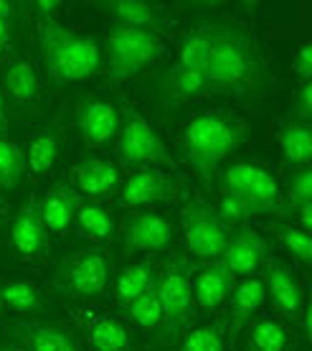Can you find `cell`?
Returning a JSON list of instances; mask_svg holds the SVG:
<instances>
[{"mask_svg": "<svg viewBox=\"0 0 312 351\" xmlns=\"http://www.w3.org/2000/svg\"><path fill=\"white\" fill-rule=\"evenodd\" d=\"M206 92L257 102L267 95L269 74L254 36L239 23H208Z\"/></svg>", "mask_w": 312, "mask_h": 351, "instance_id": "cell-1", "label": "cell"}, {"mask_svg": "<svg viewBox=\"0 0 312 351\" xmlns=\"http://www.w3.org/2000/svg\"><path fill=\"white\" fill-rule=\"evenodd\" d=\"M246 138V125L226 112H200L183 128L181 150L203 186L213 184L216 168Z\"/></svg>", "mask_w": 312, "mask_h": 351, "instance_id": "cell-2", "label": "cell"}, {"mask_svg": "<svg viewBox=\"0 0 312 351\" xmlns=\"http://www.w3.org/2000/svg\"><path fill=\"white\" fill-rule=\"evenodd\" d=\"M38 53L53 84H74L94 77L102 64L99 46L92 36L66 28L56 18L38 23Z\"/></svg>", "mask_w": 312, "mask_h": 351, "instance_id": "cell-3", "label": "cell"}, {"mask_svg": "<svg viewBox=\"0 0 312 351\" xmlns=\"http://www.w3.org/2000/svg\"><path fill=\"white\" fill-rule=\"evenodd\" d=\"M155 288L160 295V308H163V324L157 328L155 346H168L191 331L193 316H196L188 265L183 257H173L170 263L160 267Z\"/></svg>", "mask_w": 312, "mask_h": 351, "instance_id": "cell-4", "label": "cell"}, {"mask_svg": "<svg viewBox=\"0 0 312 351\" xmlns=\"http://www.w3.org/2000/svg\"><path fill=\"white\" fill-rule=\"evenodd\" d=\"M221 186H224V193L234 196L236 202L242 204L249 217L252 214L285 217L287 214L277 178L269 173L264 166H257V163L226 166L224 173H221Z\"/></svg>", "mask_w": 312, "mask_h": 351, "instance_id": "cell-5", "label": "cell"}, {"mask_svg": "<svg viewBox=\"0 0 312 351\" xmlns=\"http://www.w3.org/2000/svg\"><path fill=\"white\" fill-rule=\"evenodd\" d=\"M163 51L165 44L157 34L114 23L107 34V71H109V80L125 82L138 77L142 69L155 64L163 56Z\"/></svg>", "mask_w": 312, "mask_h": 351, "instance_id": "cell-6", "label": "cell"}, {"mask_svg": "<svg viewBox=\"0 0 312 351\" xmlns=\"http://www.w3.org/2000/svg\"><path fill=\"white\" fill-rule=\"evenodd\" d=\"M117 156L122 166L135 168H170L173 158L165 148L163 138L135 107H125L120 132H117Z\"/></svg>", "mask_w": 312, "mask_h": 351, "instance_id": "cell-7", "label": "cell"}, {"mask_svg": "<svg viewBox=\"0 0 312 351\" xmlns=\"http://www.w3.org/2000/svg\"><path fill=\"white\" fill-rule=\"evenodd\" d=\"M112 282V260L104 250H79L64 260L53 285L61 295L79 300L99 298Z\"/></svg>", "mask_w": 312, "mask_h": 351, "instance_id": "cell-8", "label": "cell"}, {"mask_svg": "<svg viewBox=\"0 0 312 351\" xmlns=\"http://www.w3.org/2000/svg\"><path fill=\"white\" fill-rule=\"evenodd\" d=\"M181 224L185 234V245L198 260H216L229 242V227L218 219L216 206L206 199L185 196L181 204Z\"/></svg>", "mask_w": 312, "mask_h": 351, "instance_id": "cell-9", "label": "cell"}, {"mask_svg": "<svg viewBox=\"0 0 312 351\" xmlns=\"http://www.w3.org/2000/svg\"><path fill=\"white\" fill-rule=\"evenodd\" d=\"M5 334L13 336L26 351H84L77 336H71L59 321L46 316L10 321L5 324Z\"/></svg>", "mask_w": 312, "mask_h": 351, "instance_id": "cell-10", "label": "cell"}, {"mask_svg": "<svg viewBox=\"0 0 312 351\" xmlns=\"http://www.w3.org/2000/svg\"><path fill=\"white\" fill-rule=\"evenodd\" d=\"M74 123L87 145H107L117 138L122 117L107 97H84L79 99Z\"/></svg>", "mask_w": 312, "mask_h": 351, "instance_id": "cell-11", "label": "cell"}, {"mask_svg": "<svg viewBox=\"0 0 312 351\" xmlns=\"http://www.w3.org/2000/svg\"><path fill=\"white\" fill-rule=\"evenodd\" d=\"M178 191V176L160 168H138L122 184L120 206H145V204H170Z\"/></svg>", "mask_w": 312, "mask_h": 351, "instance_id": "cell-12", "label": "cell"}, {"mask_svg": "<svg viewBox=\"0 0 312 351\" xmlns=\"http://www.w3.org/2000/svg\"><path fill=\"white\" fill-rule=\"evenodd\" d=\"M175 229L173 221L155 214V211H142L125 221V252H163L173 245Z\"/></svg>", "mask_w": 312, "mask_h": 351, "instance_id": "cell-13", "label": "cell"}, {"mask_svg": "<svg viewBox=\"0 0 312 351\" xmlns=\"http://www.w3.org/2000/svg\"><path fill=\"white\" fill-rule=\"evenodd\" d=\"M10 245L21 257H44L51 250L49 229L44 227V219L38 214L36 199H28L10 224Z\"/></svg>", "mask_w": 312, "mask_h": 351, "instance_id": "cell-14", "label": "cell"}, {"mask_svg": "<svg viewBox=\"0 0 312 351\" xmlns=\"http://www.w3.org/2000/svg\"><path fill=\"white\" fill-rule=\"evenodd\" d=\"M267 242L257 229L242 227L234 237H229L224 252H221V263L226 265V270L231 275H246L252 278V272H257L267 260Z\"/></svg>", "mask_w": 312, "mask_h": 351, "instance_id": "cell-15", "label": "cell"}, {"mask_svg": "<svg viewBox=\"0 0 312 351\" xmlns=\"http://www.w3.org/2000/svg\"><path fill=\"white\" fill-rule=\"evenodd\" d=\"M79 321H81V331L87 336L92 351H138L135 339L117 318L104 316L92 308H81Z\"/></svg>", "mask_w": 312, "mask_h": 351, "instance_id": "cell-16", "label": "cell"}, {"mask_svg": "<svg viewBox=\"0 0 312 351\" xmlns=\"http://www.w3.org/2000/svg\"><path fill=\"white\" fill-rule=\"evenodd\" d=\"M264 288L272 293V303L282 316L297 318L304 311V295L297 278L282 260H272L267 265V282Z\"/></svg>", "mask_w": 312, "mask_h": 351, "instance_id": "cell-17", "label": "cell"}, {"mask_svg": "<svg viewBox=\"0 0 312 351\" xmlns=\"http://www.w3.org/2000/svg\"><path fill=\"white\" fill-rule=\"evenodd\" d=\"M81 199L79 193L71 189L66 181H56L51 186V191L46 193L44 204L38 206V214L44 219V227L53 234H66L71 227V221L77 217V209Z\"/></svg>", "mask_w": 312, "mask_h": 351, "instance_id": "cell-18", "label": "cell"}, {"mask_svg": "<svg viewBox=\"0 0 312 351\" xmlns=\"http://www.w3.org/2000/svg\"><path fill=\"white\" fill-rule=\"evenodd\" d=\"M231 285H234V275L226 270V265L221 260L200 267L196 280L191 282L193 290V303L203 311H216L231 293Z\"/></svg>", "mask_w": 312, "mask_h": 351, "instance_id": "cell-19", "label": "cell"}, {"mask_svg": "<svg viewBox=\"0 0 312 351\" xmlns=\"http://www.w3.org/2000/svg\"><path fill=\"white\" fill-rule=\"evenodd\" d=\"M77 186L92 199H104L120 184V168L102 158H84L77 166Z\"/></svg>", "mask_w": 312, "mask_h": 351, "instance_id": "cell-20", "label": "cell"}, {"mask_svg": "<svg viewBox=\"0 0 312 351\" xmlns=\"http://www.w3.org/2000/svg\"><path fill=\"white\" fill-rule=\"evenodd\" d=\"M264 295H267V288L259 278H246L236 285L234 298H231V336H236L252 324L254 313L264 303Z\"/></svg>", "mask_w": 312, "mask_h": 351, "instance_id": "cell-21", "label": "cell"}, {"mask_svg": "<svg viewBox=\"0 0 312 351\" xmlns=\"http://www.w3.org/2000/svg\"><path fill=\"white\" fill-rule=\"evenodd\" d=\"M157 275V265L153 260H142V263H135L114 278V300L120 303L122 308H127L135 298H140L145 290L155 282Z\"/></svg>", "mask_w": 312, "mask_h": 351, "instance_id": "cell-22", "label": "cell"}, {"mask_svg": "<svg viewBox=\"0 0 312 351\" xmlns=\"http://www.w3.org/2000/svg\"><path fill=\"white\" fill-rule=\"evenodd\" d=\"M107 10L112 13L117 26L142 28V31H163V16L155 5L142 3V0H112L107 3Z\"/></svg>", "mask_w": 312, "mask_h": 351, "instance_id": "cell-23", "label": "cell"}, {"mask_svg": "<svg viewBox=\"0 0 312 351\" xmlns=\"http://www.w3.org/2000/svg\"><path fill=\"white\" fill-rule=\"evenodd\" d=\"M279 148L289 166L307 168L312 158V135L310 125L300 120H287L279 125Z\"/></svg>", "mask_w": 312, "mask_h": 351, "instance_id": "cell-24", "label": "cell"}, {"mask_svg": "<svg viewBox=\"0 0 312 351\" xmlns=\"http://www.w3.org/2000/svg\"><path fill=\"white\" fill-rule=\"evenodd\" d=\"M3 87L16 102L28 105L38 97V77L26 59H13L3 66Z\"/></svg>", "mask_w": 312, "mask_h": 351, "instance_id": "cell-25", "label": "cell"}, {"mask_svg": "<svg viewBox=\"0 0 312 351\" xmlns=\"http://www.w3.org/2000/svg\"><path fill=\"white\" fill-rule=\"evenodd\" d=\"M287 343H289V334L285 326L272 318H264L249 328L242 351H287Z\"/></svg>", "mask_w": 312, "mask_h": 351, "instance_id": "cell-26", "label": "cell"}, {"mask_svg": "<svg viewBox=\"0 0 312 351\" xmlns=\"http://www.w3.org/2000/svg\"><path fill=\"white\" fill-rule=\"evenodd\" d=\"M226 349V321L216 318L206 326H198L183 336L173 351H224Z\"/></svg>", "mask_w": 312, "mask_h": 351, "instance_id": "cell-27", "label": "cell"}, {"mask_svg": "<svg viewBox=\"0 0 312 351\" xmlns=\"http://www.w3.org/2000/svg\"><path fill=\"white\" fill-rule=\"evenodd\" d=\"M59 150H61L59 138H56V132L53 130H46V132H41V135H36L34 141L28 143V153H26L31 173L34 176L49 173V171L56 166Z\"/></svg>", "mask_w": 312, "mask_h": 351, "instance_id": "cell-28", "label": "cell"}, {"mask_svg": "<svg viewBox=\"0 0 312 351\" xmlns=\"http://www.w3.org/2000/svg\"><path fill=\"white\" fill-rule=\"evenodd\" d=\"M287 196L289 204L300 211V219H302V232L312 227V171L310 168H297L295 173L289 176V184H287Z\"/></svg>", "mask_w": 312, "mask_h": 351, "instance_id": "cell-29", "label": "cell"}, {"mask_svg": "<svg viewBox=\"0 0 312 351\" xmlns=\"http://www.w3.org/2000/svg\"><path fill=\"white\" fill-rule=\"evenodd\" d=\"M26 171V153L18 148V143L0 135V189L13 191Z\"/></svg>", "mask_w": 312, "mask_h": 351, "instance_id": "cell-30", "label": "cell"}, {"mask_svg": "<svg viewBox=\"0 0 312 351\" xmlns=\"http://www.w3.org/2000/svg\"><path fill=\"white\" fill-rule=\"evenodd\" d=\"M157 278V275H155ZM127 313L140 328H145V331H157L160 324H163V308H160V295H157V288L155 282L150 285L140 298H135L127 306Z\"/></svg>", "mask_w": 312, "mask_h": 351, "instance_id": "cell-31", "label": "cell"}, {"mask_svg": "<svg viewBox=\"0 0 312 351\" xmlns=\"http://www.w3.org/2000/svg\"><path fill=\"white\" fill-rule=\"evenodd\" d=\"M77 217H79L81 229H84L87 234H92L94 239H112L114 237L112 217H109L99 204L81 202L79 204V209H77Z\"/></svg>", "mask_w": 312, "mask_h": 351, "instance_id": "cell-32", "label": "cell"}, {"mask_svg": "<svg viewBox=\"0 0 312 351\" xmlns=\"http://www.w3.org/2000/svg\"><path fill=\"white\" fill-rule=\"evenodd\" d=\"M3 303H8L16 313H36L41 311V293L34 282L13 280L3 288Z\"/></svg>", "mask_w": 312, "mask_h": 351, "instance_id": "cell-33", "label": "cell"}, {"mask_svg": "<svg viewBox=\"0 0 312 351\" xmlns=\"http://www.w3.org/2000/svg\"><path fill=\"white\" fill-rule=\"evenodd\" d=\"M272 232L279 237V242L292 252V255L300 260L302 265L310 263L312 257V239L307 232L292 227V224H285V221H272Z\"/></svg>", "mask_w": 312, "mask_h": 351, "instance_id": "cell-34", "label": "cell"}, {"mask_svg": "<svg viewBox=\"0 0 312 351\" xmlns=\"http://www.w3.org/2000/svg\"><path fill=\"white\" fill-rule=\"evenodd\" d=\"M292 69H295V74L302 80V84L310 82V77H312V44L310 41H302V44H300L295 59H292Z\"/></svg>", "mask_w": 312, "mask_h": 351, "instance_id": "cell-35", "label": "cell"}, {"mask_svg": "<svg viewBox=\"0 0 312 351\" xmlns=\"http://www.w3.org/2000/svg\"><path fill=\"white\" fill-rule=\"evenodd\" d=\"M295 114H297V120H300V123H310V117H312V84L310 82L300 84V89H297Z\"/></svg>", "mask_w": 312, "mask_h": 351, "instance_id": "cell-36", "label": "cell"}, {"mask_svg": "<svg viewBox=\"0 0 312 351\" xmlns=\"http://www.w3.org/2000/svg\"><path fill=\"white\" fill-rule=\"evenodd\" d=\"M59 5H61L59 0H51V3H44V0H41V3H34V10L38 13V18H51L53 10L59 8Z\"/></svg>", "mask_w": 312, "mask_h": 351, "instance_id": "cell-37", "label": "cell"}, {"mask_svg": "<svg viewBox=\"0 0 312 351\" xmlns=\"http://www.w3.org/2000/svg\"><path fill=\"white\" fill-rule=\"evenodd\" d=\"M16 13H18V5H16V3H5V0H0V21L10 23V21L16 18Z\"/></svg>", "mask_w": 312, "mask_h": 351, "instance_id": "cell-38", "label": "cell"}, {"mask_svg": "<svg viewBox=\"0 0 312 351\" xmlns=\"http://www.w3.org/2000/svg\"><path fill=\"white\" fill-rule=\"evenodd\" d=\"M8 44H10V23L0 21V53L8 49Z\"/></svg>", "mask_w": 312, "mask_h": 351, "instance_id": "cell-39", "label": "cell"}, {"mask_svg": "<svg viewBox=\"0 0 312 351\" xmlns=\"http://www.w3.org/2000/svg\"><path fill=\"white\" fill-rule=\"evenodd\" d=\"M0 351H26L21 343H10V341H0Z\"/></svg>", "mask_w": 312, "mask_h": 351, "instance_id": "cell-40", "label": "cell"}, {"mask_svg": "<svg viewBox=\"0 0 312 351\" xmlns=\"http://www.w3.org/2000/svg\"><path fill=\"white\" fill-rule=\"evenodd\" d=\"M8 125V114H5V105H3V95H0V130Z\"/></svg>", "mask_w": 312, "mask_h": 351, "instance_id": "cell-41", "label": "cell"}, {"mask_svg": "<svg viewBox=\"0 0 312 351\" xmlns=\"http://www.w3.org/2000/svg\"><path fill=\"white\" fill-rule=\"evenodd\" d=\"M0 308H3V288H0Z\"/></svg>", "mask_w": 312, "mask_h": 351, "instance_id": "cell-42", "label": "cell"}, {"mask_svg": "<svg viewBox=\"0 0 312 351\" xmlns=\"http://www.w3.org/2000/svg\"><path fill=\"white\" fill-rule=\"evenodd\" d=\"M0 209H3V202H0Z\"/></svg>", "mask_w": 312, "mask_h": 351, "instance_id": "cell-43", "label": "cell"}]
</instances>
